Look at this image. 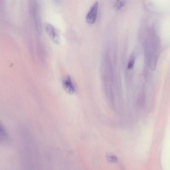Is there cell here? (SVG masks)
Here are the masks:
<instances>
[{"mask_svg": "<svg viewBox=\"0 0 170 170\" xmlns=\"http://www.w3.org/2000/svg\"><path fill=\"white\" fill-rule=\"evenodd\" d=\"M30 5L31 13L33 17L36 27L38 32L40 33L41 32V26L38 4L37 1H33L31 2Z\"/></svg>", "mask_w": 170, "mask_h": 170, "instance_id": "obj_1", "label": "cell"}, {"mask_svg": "<svg viewBox=\"0 0 170 170\" xmlns=\"http://www.w3.org/2000/svg\"><path fill=\"white\" fill-rule=\"evenodd\" d=\"M98 8V2L95 1L92 4L86 17V22L90 24L96 22Z\"/></svg>", "mask_w": 170, "mask_h": 170, "instance_id": "obj_2", "label": "cell"}, {"mask_svg": "<svg viewBox=\"0 0 170 170\" xmlns=\"http://www.w3.org/2000/svg\"><path fill=\"white\" fill-rule=\"evenodd\" d=\"M62 83L65 91L68 94H73L76 92L75 85L70 76L65 77L62 80Z\"/></svg>", "mask_w": 170, "mask_h": 170, "instance_id": "obj_3", "label": "cell"}, {"mask_svg": "<svg viewBox=\"0 0 170 170\" xmlns=\"http://www.w3.org/2000/svg\"><path fill=\"white\" fill-rule=\"evenodd\" d=\"M45 29L48 34L53 42L59 44L60 42V39L54 27L49 24H47L45 25Z\"/></svg>", "mask_w": 170, "mask_h": 170, "instance_id": "obj_4", "label": "cell"}, {"mask_svg": "<svg viewBox=\"0 0 170 170\" xmlns=\"http://www.w3.org/2000/svg\"><path fill=\"white\" fill-rule=\"evenodd\" d=\"M106 158L107 159L109 162L116 163L118 162L117 157L114 155L111 154H107Z\"/></svg>", "mask_w": 170, "mask_h": 170, "instance_id": "obj_5", "label": "cell"}, {"mask_svg": "<svg viewBox=\"0 0 170 170\" xmlns=\"http://www.w3.org/2000/svg\"><path fill=\"white\" fill-rule=\"evenodd\" d=\"M125 4H126V2L125 1H118L115 3L114 5V7L116 10H120L121 8L123 7Z\"/></svg>", "mask_w": 170, "mask_h": 170, "instance_id": "obj_6", "label": "cell"}, {"mask_svg": "<svg viewBox=\"0 0 170 170\" xmlns=\"http://www.w3.org/2000/svg\"><path fill=\"white\" fill-rule=\"evenodd\" d=\"M134 62H135V59L133 57H132L130 59L129 62H128V69H131L133 67Z\"/></svg>", "mask_w": 170, "mask_h": 170, "instance_id": "obj_7", "label": "cell"}]
</instances>
